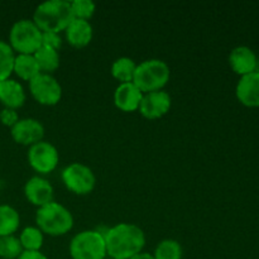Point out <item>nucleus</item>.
I'll list each match as a JSON object with an SVG mask.
<instances>
[{
	"mask_svg": "<svg viewBox=\"0 0 259 259\" xmlns=\"http://www.w3.org/2000/svg\"><path fill=\"white\" fill-rule=\"evenodd\" d=\"M129 259H154V257H153V254H149V253L142 252V253H139V254L134 255V257H132Z\"/></svg>",
	"mask_w": 259,
	"mask_h": 259,
	"instance_id": "nucleus-30",
	"label": "nucleus"
},
{
	"mask_svg": "<svg viewBox=\"0 0 259 259\" xmlns=\"http://www.w3.org/2000/svg\"><path fill=\"white\" fill-rule=\"evenodd\" d=\"M73 18L76 19L89 20L95 14L96 5L91 0H72L70 2Z\"/></svg>",
	"mask_w": 259,
	"mask_h": 259,
	"instance_id": "nucleus-26",
	"label": "nucleus"
},
{
	"mask_svg": "<svg viewBox=\"0 0 259 259\" xmlns=\"http://www.w3.org/2000/svg\"><path fill=\"white\" fill-rule=\"evenodd\" d=\"M73 19L71 4L67 0H48L35 8L33 22L42 32H65Z\"/></svg>",
	"mask_w": 259,
	"mask_h": 259,
	"instance_id": "nucleus-2",
	"label": "nucleus"
},
{
	"mask_svg": "<svg viewBox=\"0 0 259 259\" xmlns=\"http://www.w3.org/2000/svg\"><path fill=\"white\" fill-rule=\"evenodd\" d=\"M19 240L24 250H40L45 237L37 227H27L20 233Z\"/></svg>",
	"mask_w": 259,
	"mask_h": 259,
	"instance_id": "nucleus-23",
	"label": "nucleus"
},
{
	"mask_svg": "<svg viewBox=\"0 0 259 259\" xmlns=\"http://www.w3.org/2000/svg\"><path fill=\"white\" fill-rule=\"evenodd\" d=\"M68 252L72 259H105L106 245L103 233L82 230L71 239Z\"/></svg>",
	"mask_w": 259,
	"mask_h": 259,
	"instance_id": "nucleus-6",
	"label": "nucleus"
},
{
	"mask_svg": "<svg viewBox=\"0 0 259 259\" xmlns=\"http://www.w3.org/2000/svg\"><path fill=\"white\" fill-rule=\"evenodd\" d=\"M19 115H18V111L14 109H8L4 108L0 111V121H2L3 125L9 126L12 128L18 120H19Z\"/></svg>",
	"mask_w": 259,
	"mask_h": 259,
	"instance_id": "nucleus-28",
	"label": "nucleus"
},
{
	"mask_svg": "<svg viewBox=\"0 0 259 259\" xmlns=\"http://www.w3.org/2000/svg\"><path fill=\"white\" fill-rule=\"evenodd\" d=\"M144 94L133 82L119 83L114 91V104L124 113H133L139 109Z\"/></svg>",
	"mask_w": 259,
	"mask_h": 259,
	"instance_id": "nucleus-14",
	"label": "nucleus"
},
{
	"mask_svg": "<svg viewBox=\"0 0 259 259\" xmlns=\"http://www.w3.org/2000/svg\"><path fill=\"white\" fill-rule=\"evenodd\" d=\"M181 244L175 239H163L157 244L153 252L154 259H182Z\"/></svg>",
	"mask_w": 259,
	"mask_h": 259,
	"instance_id": "nucleus-22",
	"label": "nucleus"
},
{
	"mask_svg": "<svg viewBox=\"0 0 259 259\" xmlns=\"http://www.w3.org/2000/svg\"><path fill=\"white\" fill-rule=\"evenodd\" d=\"M19 225V212L10 205H0V237L14 235Z\"/></svg>",
	"mask_w": 259,
	"mask_h": 259,
	"instance_id": "nucleus-20",
	"label": "nucleus"
},
{
	"mask_svg": "<svg viewBox=\"0 0 259 259\" xmlns=\"http://www.w3.org/2000/svg\"><path fill=\"white\" fill-rule=\"evenodd\" d=\"M25 99V90L19 81L8 78L0 82V103L5 108L17 110L24 105Z\"/></svg>",
	"mask_w": 259,
	"mask_h": 259,
	"instance_id": "nucleus-16",
	"label": "nucleus"
},
{
	"mask_svg": "<svg viewBox=\"0 0 259 259\" xmlns=\"http://www.w3.org/2000/svg\"><path fill=\"white\" fill-rule=\"evenodd\" d=\"M53 192L52 184L40 176L32 177L24 185L25 199L38 209L53 201Z\"/></svg>",
	"mask_w": 259,
	"mask_h": 259,
	"instance_id": "nucleus-12",
	"label": "nucleus"
},
{
	"mask_svg": "<svg viewBox=\"0 0 259 259\" xmlns=\"http://www.w3.org/2000/svg\"><path fill=\"white\" fill-rule=\"evenodd\" d=\"M42 33L32 19H20L10 28L9 46L17 55H34L42 46Z\"/></svg>",
	"mask_w": 259,
	"mask_h": 259,
	"instance_id": "nucleus-5",
	"label": "nucleus"
},
{
	"mask_svg": "<svg viewBox=\"0 0 259 259\" xmlns=\"http://www.w3.org/2000/svg\"><path fill=\"white\" fill-rule=\"evenodd\" d=\"M33 56H34L38 67L42 73L51 75L60 67V53L57 50H53L47 46H40Z\"/></svg>",
	"mask_w": 259,
	"mask_h": 259,
	"instance_id": "nucleus-19",
	"label": "nucleus"
},
{
	"mask_svg": "<svg viewBox=\"0 0 259 259\" xmlns=\"http://www.w3.org/2000/svg\"><path fill=\"white\" fill-rule=\"evenodd\" d=\"M42 46H47V47L53 48V50H60L62 46V38H61L60 33L53 32H43L42 33Z\"/></svg>",
	"mask_w": 259,
	"mask_h": 259,
	"instance_id": "nucleus-27",
	"label": "nucleus"
},
{
	"mask_svg": "<svg viewBox=\"0 0 259 259\" xmlns=\"http://www.w3.org/2000/svg\"><path fill=\"white\" fill-rule=\"evenodd\" d=\"M10 136L17 144L30 147L43 141L45 126L38 119L23 118L10 128Z\"/></svg>",
	"mask_w": 259,
	"mask_h": 259,
	"instance_id": "nucleus-10",
	"label": "nucleus"
},
{
	"mask_svg": "<svg viewBox=\"0 0 259 259\" xmlns=\"http://www.w3.org/2000/svg\"><path fill=\"white\" fill-rule=\"evenodd\" d=\"M28 83L30 95L40 105L55 106L61 101L62 86L55 76L40 72Z\"/></svg>",
	"mask_w": 259,
	"mask_h": 259,
	"instance_id": "nucleus-8",
	"label": "nucleus"
},
{
	"mask_svg": "<svg viewBox=\"0 0 259 259\" xmlns=\"http://www.w3.org/2000/svg\"><path fill=\"white\" fill-rule=\"evenodd\" d=\"M13 72L23 81H28L38 76L40 73L38 63L33 55H15L14 67Z\"/></svg>",
	"mask_w": 259,
	"mask_h": 259,
	"instance_id": "nucleus-18",
	"label": "nucleus"
},
{
	"mask_svg": "<svg viewBox=\"0 0 259 259\" xmlns=\"http://www.w3.org/2000/svg\"><path fill=\"white\" fill-rule=\"evenodd\" d=\"M18 259H48L40 250H23Z\"/></svg>",
	"mask_w": 259,
	"mask_h": 259,
	"instance_id": "nucleus-29",
	"label": "nucleus"
},
{
	"mask_svg": "<svg viewBox=\"0 0 259 259\" xmlns=\"http://www.w3.org/2000/svg\"><path fill=\"white\" fill-rule=\"evenodd\" d=\"M171 77L169 66L158 58L146 60L137 65L133 83L143 94L163 90Z\"/></svg>",
	"mask_w": 259,
	"mask_h": 259,
	"instance_id": "nucleus-4",
	"label": "nucleus"
},
{
	"mask_svg": "<svg viewBox=\"0 0 259 259\" xmlns=\"http://www.w3.org/2000/svg\"><path fill=\"white\" fill-rule=\"evenodd\" d=\"M106 255L111 259H129L143 252L146 235L138 225L119 223L104 234Z\"/></svg>",
	"mask_w": 259,
	"mask_h": 259,
	"instance_id": "nucleus-1",
	"label": "nucleus"
},
{
	"mask_svg": "<svg viewBox=\"0 0 259 259\" xmlns=\"http://www.w3.org/2000/svg\"><path fill=\"white\" fill-rule=\"evenodd\" d=\"M61 179L66 189L78 196L91 194L96 185V177L93 169L78 162H73L65 167L61 174Z\"/></svg>",
	"mask_w": 259,
	"mask_h": 259,
	"instance_id": "nucleus-7",
	"label": "nucleus"
},
{
	"mask_svg": "<svg viewBox=\"0 0 259 259\" xmlns=\"http://www.w3.org/2000/svg\"><path fill=\"white\" fill-rule=\"evenodd\" d=\"M172 105L171 96L167 91L159 90L144 94L139 105V113L148 120H156L162 118L169 111Z\"/></svg>",
	"mask_w": 259,
	"mask_h": 259,
	"instance_id": "nucleus-11",
	"label": "nucleus"
},
{
	"mask_svg": "<svg viewBox=\"0 0 259 259\" xmlns=\"http://www.w3.org/2000/svg\"><path fill=\"white\" fill-rule=\"evenodd\" d=\"M229 65L232 70L242 77L257 71L258 60L252 48L247 46H238L230 52Z\"/></svg>",
	"mask_w": 259,
	"mask_h": 259,
	"instance_id": "nucleus-15",
	"label": "nucleus"
},
{
	"mask_svg": "<svg viewBox=\"0 0 259 259\" xmlns=\"http://www.w3.org/2000/svg\"><path fill=\"white\" fill-rule=\"evenodd\" d=\"M137 63L131 57H119L111 65V76L120 83L133 82Z\"/></svg>",
	"mask_w": 259,
	"mask_h": 259,
	"instance_id": "nucleus-21",
	"label": "nucleus"
},
{
	"mask_svg": "<svg viewBox=\"0 0 259 259\" xmlns=\"http://www.w3.org/2000/svg\"><path fill=\"white\" fill-rule=\"evenodd\" d=\"M65 35L68 45L75 48H83L93 39V25L90 24L89 20L73 18L72 22L65 29Z\"/></svg>",
	"mask_w": 259,
	"mask_h": 259,
	"instance_id": "nucleus-17",
	"label": "nucleus"
},
{
	"mask_svg": "<svg viewBox=\"0 0 259 259\" xmlns=\"http://www.w3.org/2000/svg\"><path fill=\"white\" fill-rule=\"evenodd\" d=\"M27 157L29 166L39 175H48L55 171L60 161L58 149L52 143L46 141H40L30 146Z\"/></svg>",
	"mask_w": 259,
	"mask_h": 259,
	"instance_id": "nucleus-9",
	"label": "nucleus"
},
{
	"mask_svg": "<svg viewBox=\"0 0 259 259\" xmlns=\"http://www.w3.org/2000/svg\"><path fill=\"white\" fill-rule=\"evenodd\" d=\"M238 101L247 108H259V71L242 76L235 88Z\"/></svg>",
	"mask_w": 259,
	"mask_h": 259,
	"instance_id": "nucleus-13",
	"label": "nucleus"
},
{
	"mask_svg": "<svg viewBox=\"0 0 259 259\" xmlns=\"http://www.w3.org/2000/svg\"><path fill=\"white\" fill-rule=\"evenodd\" d=\"M35 224L43 234L62 237L73 228V217L67 207L52 201L37 210Z\"/></svg>",
	"mask_w": 259,
	"mask_h": 259,
	"instance_id": "nucleus-3",
	"label": "nucleus"
},
{
	"mask_svg": "<svg viewBox=\"0 0 259 259\" xmlns=\"http://www.w3.org/2000/svg\"><path fill=\"white\" fill-rule=\"evenodd\" d=\"M23 247L19 238L14 235L0 237V258L2 259H18L23 253Z\"/></svg>",
	"mask_w": 259,
	"mask_h": 259,
	"instance_id": "nucleus-25",
	"label": "nucleus"
},
{
	"mask_svg": "<svg viewBox=\"0 0 259 259\" xmlns=\"http://www.w3.org/2000/svg\"><path fill=\"white\" fill-rule=\"evenodd\" d=\"M15 53L9 43L0 40V82L10 78L14 67Z\"/></svg>",
	"mask_w": 259,
	"mask_h": 259,
	"instance_id": "nucleus-24",
	"label": "nucleus"
}]
</instances>
